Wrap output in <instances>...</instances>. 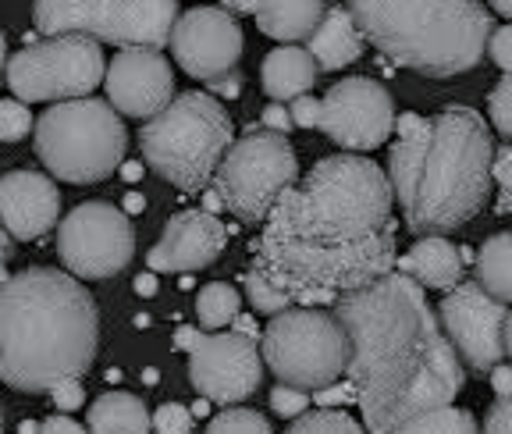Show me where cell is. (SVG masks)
I'll return each instance as SVG.
<instances>
[{
	"label": "cell",
	"mask_w": 512,
	"mask_h": 434,
	"mask_svg": "<svg viewBox=\"0 0 512 434\" xmlns=\"http://www.w3.org/2000/svg\"><path fill=\"white\" fill-rule=\"evenodd\" d=\"M392 185L360 153L317 161L288 185L249 246L253 271L285 289L296 306H331L395 267Z\"/></svg>",
	"instance_id": "cell-1"
},
{
	"label": "cell",
	"mask_w": 512,
	"mask_h": 434,
	"mask_svg": "<svg viewBox=\"0 0 512 434\" xmlns=\"http://www.w3.org/2000/svg\"><path fill=\"white\" fill-rule=\"evenodd\" d=\"M335 317L349 335V378L363 427L374 434L399 431L413 413L456 402L466 367L448 342L438 310L424 289L402 271L335 299Z\"/></svg>",
	"instance_id": "cell-2"
},
{
	"label": "cell",
	"mask_w": 512,
	"mask_h": 434,
	"mask_svg": "<svg viewBox=\"0 0 512 434\" xmlns=\"http://www.w3.org/2000/svg\"><path fill=\"white\" fill-rule=\"evenodd\" d=\"M495 139L480 111L452 104L420 118L388 150V185L413 235H448L470 225L491 196Z\"/></svg>",
	"instance_id": "cell-3"
},
{
	"label": "cell",
	"mask_w": 512,
	"mask_h": 434,
	"mask_svg": "<svg viewBox=\"0 0 512 434\" xmlns=\"http://www.w3.org/2000/svg\"><path fill=\"white\" fill-rule=\"evenodd\" d=\"M100 310L75 274L54 267L0 282V381L15 392H50L96 360Z\"/></svg>",
	"instance_id": "cell-4"
},
{
	"label": "cell",
	"mask_w": 512,
	"mask_h": 434,
	"mask_svg": "<svg viewBox=\"0 0 512 434\" xmlns=\"http://www.w3.org/2000/svg\"><path fill=\"white\" fill-rule=\"evenodd\" d=\"M345 8L377 54L424 79L473 72L495 29L484 0H345Z\"/></svg>",
	"instance_id": "cell-5"
},
{
	"label": "cell",
	"mask_w": 512,
	"mask_h": 434,
	"mask_svg": "<svg viewBox=\"0 0 512 434\" xmlns=\"http://www.w3.org/2000/svg\"><path fill=\"white\" fill-rule=\"evenodd\" d=\"M139 150L164 182L182 193H203L217 161L232 146L235 125L214 93H178L139 129Z\"/></svg>",
	"instance_id": "cell-6"
},
{
	"label": "cell",
	"mask_w": 512,
	"mask_h": 434,
	"mask_svg": "<svg viewBox=\"0 0 512 434\" xmlns=\"http://www.w3.org/2000/svg\"><path fill=\"white\" fill-rule=\"evenodd\" d=\"M36 157L61 182L93 185L111 178L125 161L128 132L121 114L107 100L72 97L57 100L32 125Z\"/></svg>",
	"instance_id": "cell-7"
},
{
	"label": "cell",
	"mask_w": 512,
	"mask_h": 434,
	"mask_svg": "<svg viewBox=\"0 0 512 434\" xmlns=\"http://www.w3.org/2000/svg\"><path fill=\"white\" fill-rule=\"evenodd\" d=\"M260 356L278 381L317 392L345 378L349 335L335 310L328 314L317 306H285L271 314V324L260 335Z\"/></svg>",
	"instance_id": "cell-8"
},
{
	"label": "cell",
	"mask_w": 512,
	"mask_h": 434,
	"mask_svg": "<svg viewBox=\"0 0 512 434\" xmlns=\"http://www.w3.org/2000/svg\"><path fill=\"white\" fill-rule=\"evenodd\" d=\"M296 178L299 161L285 132L249 129L242 139H232L210 182L228 214L239 217L242 225H264L278 196Z\"/></svg>",
	"instance_id": "cell-9"
},
{
	"label": "cell",
	"mask_w": 512,
	"mask_h": 434,
	"mask_svg": "<svg viewBox=\"0 0 512 434\" xmlns=\"http://www.w3.org/2000/svg\"><path fill=\"white\" fill-rule=\"evenodd\" d=\"M178 0H36L32 25L43 36L82 33L111 47H157L171 40Z\"/></svg>",
	"instance_id": "cell-10"
},
{
	"label": "cell",
	"mask_w": 512,
	"mask_h": 434,
	"mask_svg": "<svg viewBox=\"0 0 512 434\" xmlns=\"http://www.w3.org/2000/svg\"><path fill=\"white\" fill-rule=\"evenodd\" d=\"M104 54L93 36L57 33L29 43L8 57L4 86L25 104H57V100L89 97L104 82Z\"/></svg>",
	"instance_id": "cell-11"
},
{
	"label": "cell",
	"mask_w": 512,
	"mask_h": 434,
	"mask_svg": "<svg viewBox=\"0 0 512 434\" xmlns=\"http://www.w3.org/2000/svg\"><path fill=\"white\" fill-rule=\"evenodd\" d=\"M136 253V228L111 203H79L57 225V257L82 282H107Z\"/></svg>",
	"instance_id": "cell-12"
},
{
	"label": "cell",
	"mask_w": 512,
	"mask_h": 434,
	"mask_svg": "<svg viewBox=\"0 0 512 434\" xmlns=\"http://www.w3.org/2000/svg\"><path fill=\"white\" fill-rule=\"evenodd\" d=\"M189 381L207 402L232 406L246 402L264 381V356L260 342L246 331H207L189 346Z\"/></svg>",
	"instance_id": "cell-13"
},
{
	"label": "cell",
	"mask_w": 512,
	"mask_h": 434,
	"mask_svg": "<svg viewBox=\"0 0 512 434\" xmlns=\"http://www.w3.org/2000/svg\"><path fill=\"white\" fill-rule=\"evenodd\" d=\"M434 310H438L441 328H445L448 342L456 346L466 374L488 378V370L505 360L502 328L509 303H502V299L480 289L477 278L473 282H456L452 289H445V299Z\"/></svg>",
	"instance_id": "cell-14"
},
{
	"label": "cell",
	"mask_w": 512,
	"mask_h": 434,
	"mask_svg": "<svg viewBox=\"0 0 512 434\" xmlns=\"http://www.w3.org/2000/svg\"><path fill=\"white\" fill-rule=\"evenodd\" d=\"M317 129L342 150L370 153L392 136L395 100L377 79L352 75V79L335 82L328 89V97L320 100Z\"/></svg>",
	"instance_id": "cell-15"
},
{
	"label": "cell",
	"mask_w": 512,
	"mask_h": 434,
	"mask_svg": "<svg viewBox=\"0 0 512 434\" xmlns=\"http://www.w3.org/2000/svg\"><path fill=\"white\" fill-rule=\"evenodd\" d=\"M168 47L185 75L210 82L239 68L246 36H242L239 18L224 8H189L185 15L178 11Z\"/></svg>",
	"instance_id": "cell-16"
},
{
	"label": "cell",
	"mask_w": 512,
	"mask_h": 434,
	"mask_svg": "<svg viewBox=\"0 0 512 434\" xmlns=\"http://www.w3.org/2000/svg\"><path fill=\"white\" fill-rule=\"evenodd\" d=\"M107 104L125 118H153L175 97V72L157 47H121L104 68Z\"/></svg>",
	"instance_id": "cell-17"
},
{
	"label": "cell",
	"mask_w": 512,
	"mask_h": 434,
	"mask_svg": "<svg viewBox=\"0 0 512 434\" xmlns=\"http://www.w3.org/2000/svg\"><path fill=\"white\" fill-rule=\"evenodd\" d=\"M228 246V228L210 210H182L164 225L160 242L146 253L157 274H189L210 267Z\"/></svg>",
	"instance_id": "cell-18"
},
{
	"label": "cell",
	"mask_w": 512,
	"mask_h": 434,
	"mask_svg": "<svg viewBox=\"0 0 512 434\" xmlns=\"http://www.w3.org/2000/svg\"><path fill=\"white\" fill-rule=\"evenodd\" d=\"M61 217V193L43 171H8L0 178V221L15 242L43 239Z\"/></svg>",
	"instance_id": "cell-19"
},
{
	"label": "cell",
	"mask_w": 512,
	"mask_h": 434,
	"mask_svg": "<svg viewBox=\"0 0 512 434\" xmlns=\"http://www.w3.org/2000/svg\"><path fill=\"white\" fill-rule=\"evenodd\" d=\"M306 50H310V57L317 61L320 72H342V68L360 61L363 50H367V40H363L360 25L352 22L349 8L328 4L317 29L306 36Z\"/></svg>",
	"instance_id": "cell-20"
},
{
	"label": "cell",
	"mask_w": 512,
	"mask_h": 434,
	"mask_svg": "<svg viewBox=\"0 0 512 434\" xmlns=\"http://www.w3.org/2000/svg\"><path fill=\"white\" fill-rule=\"evenodd\" d=\"M463 253L445 239V235H420L406 257H395V271L409 274L420 289H452L463 282Z\"/></svg>",
	"instance_id": "cell-21"
},
{
	"label": "cell",
	"mask_w": 512,
	"mask_h": 434,
	"mask_svg": "<svg viewBox=\"0 0 512 434\" xmlns=\"http://www.w3.org/2000/svg\"><path fill=\"white\" fill-rule=\"evenodd\" d=\"M317 75L320 68L310 57V50L296 47V43H281V47H274L264 57V65H260V86H264V93L271 100L285 104V100L299 97V93H310Z\"/></svg>",
	"instance_id": "cell-22"
},
{
	"label": "cell",
	"mask_w": 512,
	"mask_h": 434,
	"mask_svg": "<svg viewBox=\"0 0 512 434\" xmlns=\"http://www.w3.org/2000/svg\"><path fill=\"white\" fill-rule=\"evenodd\" d=\"M331 0H256V25L260 33L278 43H299L317 29Z\"/></svg>",
	"instance_id": "cell-23"
},
{
	"label": "cell",
	"mask_w": 512,
	"mask_h": 434,
	"mask_svg": "<svg viewBox=\"0 0 512 434\" xmlns=\"http://www.w3.org/2000/svg\"><path fill=\"white\" fill-rule=\"evenodd\" d=\"M86 431L93 434H146L150 431V410L139 395L104 392L89 406Z\"/></svg>",
	"instance_id": "cell-24"
},
{
	"label": "cell",
	"mask_w": 512,
	"mask_h": 434,
	"mask_svg": "<svg viewBox=\"0 0 512 434\" xmlns=\"http://www.w3.org/2000/svg\"><path fill=\"white\" fill-rule=\"evenodd\" d=\"M473 278L484 292H491L502 303H512V232L491 235L473 253Z\"/></svg>",
	"instance_id": "cell-25"
},
{
	"label": "cell",
	"mask_w": 512,
	"mask_h": 434,
	"mask_svg": "<svg viewBox=\"0 0 512 434\" xmlns=\"http://www.w3.org/2000/svg\"><path fill=\"white\" fill-rule=\"evenodd\" d=\"M477 417L470 410H459L456 402H441L431 410H420L399 427L406 434H473L477 431Z\"/></svg>",
	"instance_id": "cell-26"
},
{
	"label": "cell",
	"mask_w": 512,
	"mask_h": 434,
	"mask_svg": "<svg viewBox=\"0 0 512 434\" xmlns=\"http://www.w3.org/2000/svg\"><path fill=\"white\" fill-rule=\"evenodd\" d=\"M239 310H242V296H239V289L228 282L203 285L200 296H196V317H200V324L207 331H217V328H224V324H232Z\"/></svg>",
	"instance_id": "cell-27"
},
{
	"label": "cell",
	"mask_w": 512,
	"mask_h": 434,
	"mask_svg": "<svg viewBox=\"0 0 512 434\" xmlns=\"http://www.w3.org/2000/svg\"><path fill=\"white\" fill-rule=\"evenodd\" d=\"M288 431L292 434H360L363 424H356V417H349L345 410L320 406V410H303L299 417H292Z\"/></svg>",
	"instance_id": "cell-28"
},
{
	"label": "cell",
	"mask_w": 512,
	"mask_h": 434,
	"mask_svg": "<svg viewBox=\"0 0 512 434\" xmlns=\"http://www.w3.org/2000/svg\"><path fill=\"white\" fill-rule=\"evenodd\" d=\"M242 289H246L249 306H253L256 314H264V317L278 314V310H285V306H296V303H292V296H288L285 289L271 285V282L264 278V274L253 271V267H249V271L242 274Z\"/></svg>",
	"instance_id": "cell-29"
},
{
	"label": "cell",
	"mask_w": 512,
	"mask_h": 434,
	"mask_svg": "<svg viewBox=\"0 0 512 434\" xmlns=\"http://www.w3.org/2000/svg\"><path fill=\"white\" fill-rule=\"evenodd\" d=\"M207 431L210 434H271V424H267L264 413L246 410V406L232 402V406H224V410L210 420Z\"/></svg>",
	"instance_id": "cell-30"
},
{
	"label": "cell",
	"mask_w": 512,
	"mask_h": 434,
	"mask_svg": "<svg viewBox=\"0 0 512 434\" xmlns=\"http://www.w3.org/2000/svg\"><path fill=\"white\" fill-rule=\"evenodd\" d=\"M32 111L25 100H0V143H22L32 132Z\"/></svg>",
	"instance_id": "cell-31"
},
{
	"label": "cell",
	"mask_w": 512,
	"mask_h": 434,
	"mask_svg": "<svg viewBox=\"0 0 512 434\" xmlns=\"http://www.w3.org/2000/svg\"><path fill=\"white\" fill-rule=\"evenodd\" d=\"M488 114H491V125H495L505 139H512V72H505L502 79H498V86L491 89Z\"/></svg>",
	"instance_id": "cell-32"
},
{
	"label": "cell",
	"mask_w": 512,
	"mask_h": 434,
	"mask_svg": "<svg viewBox=\"0 0 512 434\" xmlns=\"http://www.w3.org/2000/svg\"><path fill=\"white\" fill-rule=\"evenodd\" d=\"M491 178L498 185V210L512 217V139L498 146L495 157H491Z\"/></svg>",
	"instance_id": "cell-33"
},
{
	"label": "cell",
	"mask_w": 512,
	"mask_h": 434,
	"mask_svg": "<svg viewBox=\"0 0 512 434\" xmlns=\"http://www.w3.org/2000/svg\"><path fill=\"white\" fill-rule=\"evenodd\" d=\"M150 431L189 434L192 431V410H185L182 402H164V406H157V413H150Z\"/></svg>",
	"instance_id": "cell-34"
},
{
	"label": "cell",
	"mask_w": 512,
	"mask_h": 434,
	"mask_svg": "<svg viewBox=\"0 0 512 434\" xmlns=\"http://www.w3.org/2000/svg\"><path fill=\"white\" fill-rule=\"evenodd\" d=\"M271 410L278 413V417L292 420V417H299L303 410H310V395H306V388H296V385H285V381H278V385L271 388Z\"/></svg>",
	"instance_id": "cell-35"
},
{
	"label": "cell",
	"mask_w": 512,
	"mask_h": 434,
	"mask_svg": "<svg viewBox=\"0 0 512 434\" xmlns=\"http://www.w3.org/2000/svg\"><path fill=\"white\" fill-rule=\"evenodd\" d=\"M484 54L495 61L502 72H512V25H495L484 43Z\"/></svg>",
	"instance_id": "cell-36"
},
{
	"label": "cell",
	"mask_w": 512,
	"mask_h": 434,
	"mask_svg": "<svg viewBox=\"0 0 512 434\" xmlns=\"http://www.w3.org/2000/svg\"><path fill=\"white\" fill-rule=\"evenodd\" d=\"M50 399H54V406L61 413H75L86 402V388L79 385V378H68V381H57L54 388H50Z\"/></svg>",
	"instance_id": "cell-37"
},
{
	"label": "cell",
	"mask_w": 512,
	"mask_h": 434,
	"mask_svg": "<svg viewBox=\"0 0 512 434\" xmlns=\"http://www.w3.org/2000/svg\"><path fill=\"white\" fill-rule=\"evenodd\" d=\"M288 114H292V125L296 129H317V121H320V100L310 97V93H299V97L288 100Z\"/></svg>",
	"instance_id": "cell-38"
},
{
	"label": "cell",
	"mask_w": 512,
	"mask_h": 434,
	"mask_svg": "<svg viewBox=\"0 0 512 434\" xmlns=\"http://www.w3.org/2000/svg\"><path fill=\"white\" fill-rule=\"evenodd\" d=\"M484 431L491 434H512V392L498 395V402L484 417Z\"/></svg>",
	"instance_id": "cell-39"
},
{
	"label": "cell",
	"mask_w": 512,
	"mask_h": 434,
	"mask_svg": "<svg viewBox=\"0 0 512 434\" xmlns=\"http://www.w3.org/2000/svg\"><path fill=\"white\" fill-rule=\"evenodd\" d=\"M260 121H264V129L285 132V136L296 129V125H292V114H288V107L281 104V100H271V104L264 107V118H260Z\"/></svg>",
	"instance_id": "cell-40"
},
{
	"label": "cell",
	"mask_w": 512,
	"mask_h": 434,
	"mask_svg": "<svg viewBox=\"0 0 512 434\" xmlns=\"http://www.w3.org/2000/svg\"><path fill=\"white\" fill-rule=\"evenodd\" d=\"M207 86H210V93H214V97L235 100V97L242 93V75H239V68H232V72H224V75H217V79H210Z\"/></svg>",
	"instance_id": "cell-41"
},
{
	"label": "cell",
	"mask_w": 512,
	"mask_h": 434,
	"mask_svg": "<svg viewBox=\"0 0 512 434\" xmlns=\"http://www.w3.org/2000/svg\"><path fill=\"white\" fill-rule=\"evenodd\" d=\"M40 431H47V434H82V431H86V424H79V420H75L72 413H61V410H57L54 417L43 420Z\"/></svg>",
	"instance_id": "cell-42"
},
{
	"label": "cell",
	"mask_w": 512,
	"mask_h": 434,
	"mask_svg": "<svg viewBox=\"0 0 512 434\" xmlns=\"http://www.w3.org/2000/svg\"><path fill=\"white\" fill-rule=\"evenodd\" d=\"M488 378H491V388H495V395H505L512 392V363H495V367L488 370Z\"/></svg>",
	"instance_id": "cell-43"
},
{
	"label": "cell",
	"mask_w": 512,
	"mask_h": 434,
	"mask_svg": "<svg viewBox=\"0 0 512 434\" xmlns=\"http://www.w3.org/2000/svg\"><path fill=\"white\" fill-rule=\"evenodd\" d=\"M11 253H15V239H11V232L4 228V221H0V282L8 278V260Z\"/></svg>",
	"instance_id": "cell-44"
},
{
	"label": "cell",
	"mask_w": 512,
	"mask_h": 434,
	"mask_svg": "<svg viewBox=\"0 0 512 434\" xmlns=\"http://www.w3.org/2000/svg\"><path fill=\"white\" fill-rule=\"evenodd\" d=\"M221 8L228 11V15L242 18V15H253V11H256V0H221Z\"/></svg>",
	"instance_id": "cell-45"
},
{
	"label": "cell",
	"mask_w": 512,
	"mask_h": 434,
	"mask_svg": "<svg viewBox=\"0 0 512 434\" xmlns=\"http://www.w3.org/2000/svg\"><path fill=\"white\" fill-rule=\"evenodd\" d=\"M502 342H505V360H512V310H509V314H505Z\"/></svg>",
	"instance_id": "cell-46"
},
{
	"label": "cell",
	"mask_w": 512,
	"mask_h": 434,
	"mask_svg": "<svg viewBox=\"0 0 512 434\" xmlns=\"http://www.w3.org/2000/svg\"><path fill=\"white\" fill-rule=\"evenodd\" d=\"M488 4H491V11H498V15L512 22V0H488Z\"/></svg>",
	"instance_id": "cell-47"
},
{
	"label": "cell",
	"mask_w": 512,
	"mask_h": 434,
	"mask_svg": "<svg viewBox=\"0 0 512 434\" xmlns=\"http://www.w3.org/2000/svg\"><path fill=\"white\" fill-rule=\"evenodd\" d=\"M224 203H221V196L214 193V189H210L207 196H203V210H210V214H217V210H221Z\"/></svg>",
	"instance_id": "cell-48"
},
{
	"label": "cell",
	"mask_w": 512,
	"mask_h": 434,
	"mask_svg": "<svg viewBox=\"0 0 512 434\" xmlns=\"http://www.w3.org/2000/svg\"><path fill=\"white\" fill-rule=\"evenodd\" d=\"M136 289L143 292V296H153V292H157V282H153L150 274H143V278H136Z\"/></svg>",
	"instance_id": "cell-49"
},
{
	"label": "cell",
	"mask_w": 512,
	"mask_h": 434,
	"mask_svg": "<svg viewBox=\"0 0 512 434\" xmlns=\"http://www.w3.org/2000/svg\"><path fill=\"white\" fill-rule=\"evenodd\" d=\"M4 68H8V40L0 33V86H4Z\"/></svg>",
	"instance_id": "cell-50"
},
{
	"label": "cell",
	"mask_w": 512,
	"mask_h": 434,
	"mask_svg": "<svg viewBox=\"0 0 512 434\" xmlns=\"http://www.w3.org/2000/svg\"><path fill=\"white\" fill-rule=\"evenodd\" d=\"M175 338H178V349H189V346H192V338H196V331H192V328H182Z\"/></svg>",
	"instance_id": "cell-51"
},
{
	"label": "cell",
	"mask_w": 512,
	"mask_h": 434,
	"mask_svg": "<svg viewBox=\"0 0 512 434\" xmlns=\"http://www.w3.org/2000/svg\"><path fill=\"white\" fill-rule=\"evenodd\" d=\"M125 207L128 210H143V200H139V196H132V200H125Z\"/></svg>",
	"instance_id": "cell-52"
},
{
	"label": "cell",
	"mask_w": 512,
	"mask_h": 434,
	"mask_svg": "<svg viewBox=\"0 0 512 434\" xmlns=\"http://www.w3.org/2000/svg\"><path fill=\"white\" fill-rule=\"evenodd\" d=\"M139 175H143V171H139L136 164H128V168H125V178H139Z\"/></svg>",
	"instance_id": "cell-53"
},
{
	"label": "cell",
	"mask_w": 512,
	"mask_h": 434,
	"mask_svg": "<svg viewBox=\"0 0 512 434\" xmlns=\"http://www.w3.org/2000/svg\"><path fill=\"white\" fill-rule=\"evenodd\" d=\"M0 431H4V406H0Z\"/></svg>",
	"instance_id": "cell-54"
}]
</instances>
